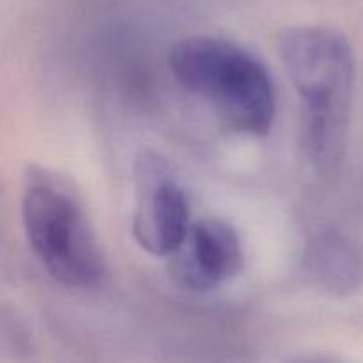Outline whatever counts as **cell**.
I'll use <instances>...</instances> for the list:
<instances>
[{
    "label": "cell",
    "instance_id": "cell-1",
    "mask_svg": "<svg viewBox=\"0 0 363 363\" xmlns=\"http://www.w3.org/2000/svg\"><path fill=\"white\" fill-rule=\"evenodd\" d=\"M279 53L300 96L303 145L314 167L335 169L346 149L354 89V53L330 27H294L282 34Z\"/></svg>",
    "mask_w": 363,
    "mask_h": 363
},
{
    "label": "cell",
    "instance_id": "cell-2",
    "mask_svg": "<svg viewBox=\"0 0 363 363\" xmlns=\"http://www.w3.org/2000/svg\"><path fill=\"white\" fill-rule=\"evenodd\" d=\"M169 69L233 131L250 137L272 131L277 113L272 74L236 43L211 35L181 39L169 52Z\"/></svg>",
    "mask_w": 363,
    "mask_h": 363
},
{
    "label": "cell",
    "instance_id": "cell-3",
    "mask_svg": "<svg viewBox=\"0 0 363 363\" xmlns=\"http://www.w3.org/2000/svg\"><path fill=\"white\" fill-rule=\"evenodd\" d=\"M21 218L32 252L55 282L73 289L96 287L106 275L98 234L80 191L62 174L28 167Z\"/></svg>",
    "mask_w": 363,
    "mask_h": 363
},
{
    "label": "cell",
    "instance_id": "cell-4",
    "mask_svg": "<svg viewBox=\"0 0 363 363\" xmlns=\"http://www.w3.org/2000/svg\"><path fill=\"white\" fill-rule=\"evenodd\" d=\"M133 238L138 247L158 257H170L190 229L188 197L176 169L155 151L135 160Z\"/></svg>",
    "mask_w": 363,
    "mask_h": 363
},
{
    "label": "cell",
    "instance_id": "cell-5",
    "mask_svg": "<svg viewBox=\"0 0 363 363\" xmlns=\"http://www.w3.org/2000/svg\"><path fill=\"white\" fill-rule=\"evenodd\" d=\"M170 257V277L191 293L216 289L243 268V247L236 229L213 216L191 223L184 241Z\"/></svg>",
    "mask_w": 363,
    "mask_h": 363
},
{
    "label": "cell",
    "instance_id": "cell-6",
    "mask_svg": "<svg viewBox=\"0 0 363 363\" xmlns=\"http://www.w3.org/2000/svg\"><path fill=\"white\" fill-rule=\"evenodd\" d=\"M301 277L315 291L350 296L363 286V248L337 229H321L307 240L301 254Z\"/></svg>",
    "mask_w": 363,
    "mask_h": 363
}]
</instances>
